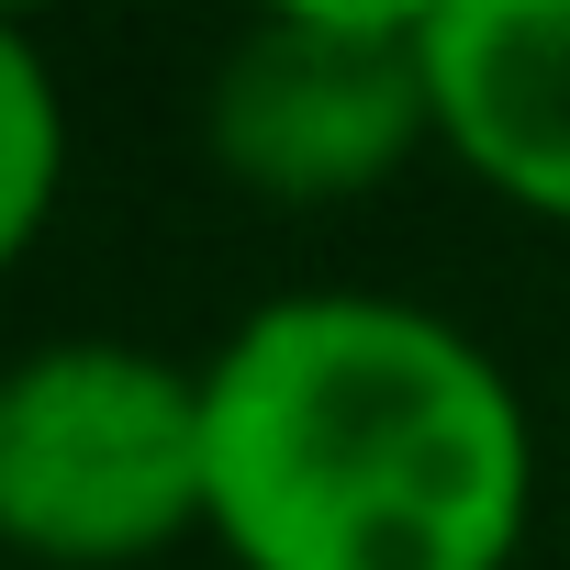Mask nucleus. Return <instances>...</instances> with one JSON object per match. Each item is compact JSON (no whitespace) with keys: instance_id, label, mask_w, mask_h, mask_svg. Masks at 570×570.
Returning a JSON list of instances; mask_svg holds the SVG:
<instances>
[{"instance_id":"1","label":"nucleus","mask_w":570,"mask_h":570,"mask_svg":"<svg viewBox=\"0 0 570 570\" xmlns=\"http://www.w3.org/2000/svg\"><path fill=\"white\" fill-rule=\"evenodd\" d=\"M235 570H514L537 436L481 336L381 292L257 303L202 358Z\"/></svg>"},{"instance_id":"2","label":"nucleus","mask_w":570,"mask_h":570,"mask_svg":"<svg viewBox=\"0 0 570 570\" xmlns=\"http://www.w3.org/2000/svg\"><path fill=\"white\" fill-rule=\"evenodd\" d=\"M213 537L202 370L135 336H57L0 370V548L35 570H135Z\"/></svg>"},{"instance_id":"3","label":"nucleus","mask_w":570,"mask_h":570,"mask_svg":"<svg viewBox=\"0 0 570 570\" xmlns=\"http://www.w3.org/2000/svg\"><path fill=\"white\" fill-rule=\"evenodd\" d=\"M202 146L257 202H370L436 146L425 90V0H292L213 57Z\"/></svg>"},{"instance_id":"4","label":"nucleus","mask_w":570,"mask_h":570,"mask_svg":"<svg viewBox=\"0 0 570 570\" xmlns=\"http://www.w3.org/2000/svg\"><path fill=\"white\" fill-rule=\"evenodd\" d=\"M425 90L481 190L570 224V0H425Z\"/></svg>"},{"instance_id":"5","label":"nucleus","mask_w":570,"mask_h":570,"mask_svg":"<svg viewBox=\"0 0 570 570\" xmlns=\"http://www.w3.org/2000/svg\"><path fill=\"white\" fill-rule=\"evenodd\" d=\"M68 190V90L23 23H0V268H12Z\"/></svg>"}]
</instances>
